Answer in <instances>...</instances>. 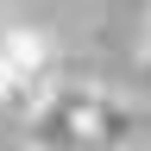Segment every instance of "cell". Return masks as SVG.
I'll return each instance as SVG.
<instances>
[{
  "instance_id": "7a4b0ae2",
  "label": "cell",
  "mask_w": 151,
  "mask_h": 151,
  "mask_svg": "<svg viewBox=\"0 0 151 151\" xmlns=\"http://www.w3.org/2000/svg\"><path fill=\"white\" fill-rule=\"evenodd\" d=\"M50 38L44 32H25V25H6L0 32V113H38L50 107Z\"/></svg>"
},
{
  "instance_id": "6da1fadb",
  "label": "cell",
  "mask_w": 151,
  "mask_h": 151,
  "mask_svg": "<svg viewBox=\"0 0 151 151\" xmlns=\"http://www.w3.org/2000/svg\"><path fill=\"white\" fill-rule=\"evenodd\" d=\"M25 139L32 151H132V145H151V107H132L94 82L57 88Z\"/></svg>"
},
{
  "instance_id": "3957f363",
  "label": "cell",
  "mask_w": 151,
  "mask_h": 151,
  "mask_svg": "<svg viewBox=\"0 0 151 151\" xmlns=\"http://www.w3.org/2000/svg\"><path fill=\"white\" fill-rule=\"evenodd\" d=\"M145 57H151V38H145Z\"/></svg>"
}]
</instances>
